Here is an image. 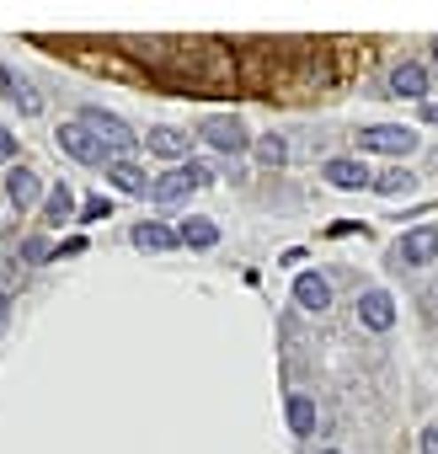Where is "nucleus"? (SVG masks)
I'll use <instances>...</instances> for the list:
<instances>
[{
    "label": "nucleus",
    "mask_w": 438,
    "mask_h": 454,
    "mask_svg": "<svg viewBox=\"0 0 438 454\" xmlns=\"http://www.w3.org/2000/svg\"><path fill=\"white\" fill-rule=\"evenodd\" d=\"M81 123H86V129L97 134V145H102V155H107V160H123V155H129V150L139 145V134H134V129H129V123H123L118 113L86 107V113H81Z\"/></svg>",
    "instance_id": "nucleus-1"
},
{
    "label": "nucleus",
    "mask_w": 438,
    "mask_h": 454,
    "mask_svg": "<svg viewBox=\"0 0 438 454\" xmlns=\"http://www.w3.org/2000/svg\"><path fill=\"white\" fill-rule=\"evenodd\" d=\"M214 182V171L203 166V160H187V166H171L166 176H155L150 182V198L155 203H176V198H187V192H198V187H208Z\"/></svg>",
    "instance_id": "nucleus-2"
},
{
    "label": "nucleus",
    "mask_w": 438,
    "mask_h": 454,
    "mask_svg": "<svg viewBox=\"0 0 438 454\" xmlns=\"http://www.w3.org/2000/svg\"><path fill=\"white\" fill-rule=\"evenodd\" d=\"M358 150H374V155H406V150H417V134L401 129V123H374V129L358 134Z\"/></svg>",
    "instance_id": "nucleus-3"
},
{
    "label": "nucleus",
    "mask_w": 438,
    "mask_h": 454,
    "mask_svg": "<svg viewBox=\"0 0 438 454\" xmlns=\"http://www.w3.org/2000/svg\"><path fill=\"white\" fill-rule=\"evenodd\" d=\"M433 257H438V231H433V224H422V231L401 236L395 252H390L395 268H422V262H433Z\"/></svg>",
    "instance_id": "nucleus-4"
},
{
    "label": "nucleus",
    "mask_w": 438,
    "mask_h": 454,
    "mask_svg": "<svg viewBox=\"0 0 438 454\" xmlns=\"http://www.w3.org/2000/svg\"><path fill=\"white\" fill-rule=\"evenodd\" d=\"M59 150H65V155H75V160H86V166H91V160H102V166H107V155H102L97 134H91L81 118H75V123H59Z\"/></svg>",
    "instance_id": "nucleus-5"
},
{
    "label": "nucleus",
    "mask_w": 438,
    "mask_h": 454,
    "mask_svg": "<svg viewBox=\"0 0 438 454\" xmlns=\"http://www.w3.org/2000/svg\"><path fill=\"white\" fill-rule=\"evenodd\" d=\"M203 139H208V145H214L219 155H241V150L252 145V139H246V129H241L236 118H225V113H219V118H208V123H203Z\"/></svg>",
    "instance_id": "nucleus-6"
},
{
    "label": "nucleus",
    "mask_w": 438,
    "mask_h": 454,
    "mask_svg": "<svg viewBox=\"0 0 438 454\" xmlns=\"http://www.w3.org/2000/svg\"><path fill=\"white\" fill-rule=\"evenodd\" d=\"M358 321H364L369 332H390V321H395V300H390L385 289L358 294Z\"/></svg>",
    "instance_id": "nucleus-7"
},
{
    "label": "nucleus",
    "mask_w": 438,
    "mask_h": 454,
    "mask_svg": "<svg viewBox=\"0 0 438 454\" xmlns=\"http://www.w3.org/2000/svg\"><path fill=\"white\" fill-rule=\"evenodd\" d=\"M38 192H43V182H38V171H33V166H17V171L6 176V198H12L17 208H33V203H38Z\"/></svg>",
    "instance_id": "nucleus-8"
},
{
    "label": "nucleus",
    "mask_w": 438,
    "mask_h": 454,
    "mask_svg": "<svg viewBox=\"0 0 438 454\" xmlns=\"http://www.w3.org/2000/svg\"><path fill=\"white\" fill-rule=\"evenodd\" d=\"M422 91H427V70L411 65V59H401L390 70V97H422Z\"/></svg>",
    "instance_id": "nucleus-9"
},
{
    "label": "nucleus",
    "mask_w": 438,
    "mask_h": 454,
    "mask_svg": "<svg viewBox=\"0 0 438 454\" xmlns=\"http://www.w3.org/2000/svg\"><path fill=\"white\" fill-rule=\"evenodd\" d=\"M134 247H139V252H171V247H182V241H176V231L145 219V224H134Z\"/></svg>",
    "instance_id": "nucleus-10"
},
{
    "label": "nucleus",
    "mask_w": 438,
    "mask_h": 454,
    "mask_svg": "<svg viewBox=\"0 0 438 454\" xmlns=\"http://www.w3.org/2000/svg\"><path fill=\"white\" fill-rule=\"evenodd\" d=\"M145 145H150L155 155H171V160H176V155H187V145H192V134H182V129H171V123H160V129H150V134H145Z\"/></svg>",
    "instance_id": "nucleus-11"
},
{
    "label": "nucleus",
    "mask_w": 438,
    "mask_h": 454,
    "mask_svg": "<svg viewBox=\"0 0 438 454\" xmlns=\"http://www.w3.org/2000/svg\"><path fill=\"white\" fill-rule=\"evenodd\" d=\"M294 300H300L305 310H326V305H332V289H326L321 273H300V278H294Z\"/></svg>",
    "instance_id": "nucleus-12"
},
{
    "label": "nucleus",
    "mask_w": 438,
    "mask_h": 454,
    "mask_svg": "<svg viewBox=\"0 0 438 454\" xmlns=\"http://www.w3.org/2000/svg\"><path fill=\"white\" fill-rule=\"evenodd\" d=\"M0 97H12V102L27 113V118H38V113H43V97H38V91H27V86H22V81L6 70V65H0Z\"/></svg>",
    "instance_id": "nucleus-13"
},
{
    "label": "nucleus",
    "mask_w": 438,
    "mask_h": 454,
    "mask_svg": "<svg viewBox=\"0 0 438 454\" xmlns=\"http://www.w3.org/2000/svg\"><path fill=\"white\" fill-rule=\"evenodd\" d=\"M102 171H107V182H113L118 192H145V171H139L134 160H107Z\"/></svg>",
    "instance_id": "nucleus-14"
},
{
    "label": "nucleus",
    "mask_w": 438,
    "mask_h": 454,
    "mask_svg": "<svg viewBox=\"0 0 438 454\" xmlns=\"http://www.w3.org/2000/svg\"><path fill=\"white\" fill-rule=\"evenodd\" d=\"M326 182H332V187H364V182H369V171H364L358 160L337 155V160H326Z\"/></svg>",
    "instance_id": "nucleus-15"
},
{
    "label": "nucleus",
    "mask_w": 438,
    "mask_h": 454,
    "mask_svg": "<svg viewBox=\"0 0 438 454\" xmlns=\"http://www.w3.org/2000/svg\"><path fill=\"white\" fill-rule=\"evenodd\" d=\"M176 241H182V247H198V252H208V247L219 241V224H208V219H187L182 231H176Z\"/></svg>",
    "instance_id": "nucleus-16"
},
{
    "label": "nucleus",
    "mask_w": 438,
    "mask_h": 454,
    "mask_svg": "<svg viewBox=\"0 0 438 454\" xmlns=\"http://www.w3.org/2000/svg\"><path fill=\"white\" fill-rule=\"evenodd\" d=\"M289 427H294L300 438L316 433V401H310V395H294V401H289Z\"/></svg>",
    "instance_id": "nucleus-17"
},
{
    "label": "nucleus",
    "mask_w": 438,
    "mask_h": 454,
    "mask_svg": "<svg viewBox=\"0 0 438 454\" xmlns=\"http://www.w3.org/2000/svg\"><path fill=\"white\" fill-rule=\"evenodd\" d=\"M406 187H411V171H401V166H390V171L374 176V192H385V198H395V192H406Z\"/></svg>",
    "instance_id": "nucleus-18"
},
{
    "label": "nucleus",
    "mask_w": 438,
    "mask_h": 454,
    "mask_svg": "<svg viewBox=\"0 0 438 454\" xmlns=\"http://www.w3.org/2000/svg\"><path fill=\"white\" fill-rule=\"evenodd\" d=\"M257 160H262V166H284V160H289V145H284L278 134H268V139H257Z\"/></svg>",
    "instance_id": "nucleus-19"
},
{
    "label": "nucleus",
    "mask_w": 438,
    "mask_h": 454,
    "mask_svg": "<svg viewBox=\"0 0 438 454\" xmlns=\"http://www.w3.org/2000/svg\"><path fill=\"white\" fill-rule=\"evenodd\" d=\"M70 208H75L70 187H54V192H49V219H70Z\"/></svg>",
    "instance_id": "nucleus-20"
},
{
    "label": "nucleus",
    "mask_w": 438,
    "mask_h": 454,
    "mask_svg": "<svg viewBox=\"0 0 438 454\" xmlns=\"http://www.w3.org/2000/svg\"><path fill=\"white\" fill-rule=\"evenodd\" d=\"M49 257H54V247H49L43 236H27V241H22V262H49Z\"/></svg>",
    "instance_id": "nucleus-21"
},
{
    "label": "nucleus",
    "mask_w": 438,
    "mask_h": 454,
    "mask_svg": "<svg viewBox=\"0 0 438 454\" xmlns=\"http://www.w3.org/2000/svg\"><path fill=\"white\" fill-rule=\"evenodd\" d=\"M107 214H113L107 198H86V203H81V219H107Z\"/></svg>",
    "instance_id": "nucleus-22"
},
{
    "label": "nucleus",
    "mask_w": 438,
    "mask_h": 454,
    "mask_svg": "<svg viewBox=\"0 0 438 454\" xmlns=\"http://www.w3.org/2000/svg\"><path fill=\"white\" fill-rule=\"evenodd\" d=\"M12 155H17V134L0 129V160H12Z\"/></svg>",
    "instance_id": "nucleus-23"
},
{
    "label": "nucleus",
    "mask_w": 438,
    "mask_h": 454,
    "mask_svg": "<svg viewBox=\"0 0 438 454\" xmlns=\"http://www.w3.org/2000/svg\"><path fill=\"white\" fill-rule=\"evenodd\" d=\"M422 454H438V433H422Z\"/></svg>",
    "instance_id": "nucleus-24"
},
{
    "label": "nucleus",
    "mask_w": 438,
    "mask_h": 454,
    "mask_svg": "<svg viewBox=\"0 0 438 454\" xmlns=\"http://www.w3.org/2000/svg\"><path fill=\"white\" fill-rule=\"evenodd\" d=\"M6 310H12V300H6V294H0V326H6Z\"/></svg>",
    "instance_id": "nucleus-25"
},
{
    "label": "nucleus",
    "mask_w": 438,
    "mask_h": 454,
    "mask_svg": "<svg viewBox=\"0 0 438 454\" xmlns=\"http://www.w3.org/2000/svg\"><path fill=\"white\" fill-rule=\"evenodd\" d=\"M427 123H438V107H427Z\"/></svg>",
    "instance_id": "nucleus-26"
},
{
    "label": "nucleus",
    "mask_w": 438,
    "mask_h": 454,
    "mask_svg": "<svg viewBox=\"0 0 438 454\" xmlns=\"http://www.w3.org/2000/svg\"><path fill=\"white\" fill-rule=\"evenodd\" d=\"M433 70H438V54H433Z\"/></svg>",
    "instance_id": "nucleus-27"
},
{
    "label": "nucleus",
    "mask_w": 438,
    "mask_h": 454,
    "mask_svg": "<svg viewBox=\"0 0 438 454\" xmlns=\"http://www.w3.org/2000/svg\"><path fill=\"white\" fill-rule=\"evenodd\" d=\"M326 454H337V449H326Z\"/></svg>",
    "instance_id": "nucleus-28"
}]
</instances>
